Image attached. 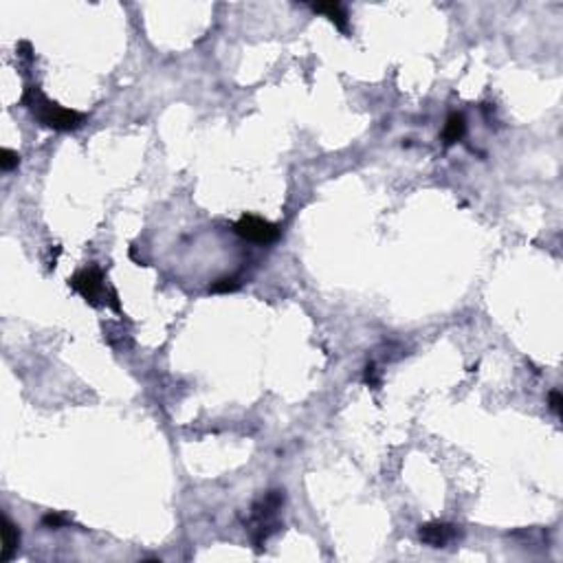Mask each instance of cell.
Here are the masks:
<instances>
[{
    "label": "cell",
    "mask_w": 563,
    "mask_h": 563,
    "mask_svg": "<svg viewBox=\"0 0 563 563\" xmlns=\"http://www.w3.org/2000/svg\"><path fill=\"white\" fill-rule=\"evenodd\" d=\"M233 231H236L242 240H249L253 244H271L280 238L278 225H273L257 216H242L240 221L233 225Z\"/></svg>",
    "instance_id": "7a4b0ae2"
},
{
    "label": "cell",
    "mask_w": 563,
    "mask_h": 563,
    "mask_svg": "<svg viewBox=\"0 0 563 563\" xmlns=\"http://www.w3.org/2000/svg\"><path fill=\"white\" fill-rule=\"evenodd\" d=\"M20 546V530L13 521L5 515L3 517V555H0V561H11L13 555L18 553Z\"/></svg>",
    "instance_id": "5b68a950"
},
{
    "label": "cell",
    "mask_w": 563,
    "mask_h": 563,
    "mask_svg": "<svg viewBox=\"0 0 563 563\" xmlns=\"http://www.w3.org/2000/svg\"><path fill=\"white\" fill-rule=\"evenodd\" d=\"M18 163H20L18 152H13L9 148L0 150V168H3V172H11L13 168H18Z\"/></svg>",
    "instance_id": "ba28073f"
},
{
    "label": "cell",
    "mask_w": 563,
    "mask_h": 563,
    "mask_svg": "<svg viewBox=\"0 0 563 563\" xmlns=\"http://www.w3.org/2000/svg\"><path fill=\"white\" fill-rule=\"evenodd\" d=\"M42 524H45V526H49V528H62V526H66V524H68V519H66V517H62V515H58V513H49V515H45Z\"/></svg>",
    "instance_id": "30bf717a"
},
{
    "label": "cell",
    "mask_w": 563,
    "mask_h": 563,
    "mask_svg": "<svg viewBox=\"0 0 563 563\" xmlns=\"http://www.w3.org/2000/svg\"><path fill=\"white\" fill-rule=\"evenodd\" d=\"M464 132H466V119H464V115L453 113V115L447 119L445 130H443V141H445V145L458 143V141L462 139V136H464Z\"/></svg>",
    "instance_id": "52a82bcc"
},
{
    "label": "cell",
    "mask_w": 563,
    "mask_h": 563,
    "mask_svg": "<svg viewBox=\"0 0 563 563\" xmlns=\"http://www.w3.org/2000/svg\"><path fill=\"white\" fill-rule=\"evenodd\" d=\"M315 13H324V16L335 22V26L339 31L348 33V11L341 3H322V5H312L310 7Z\"/></svg>",
    "instance_id": "8992f818"
},
{
    "label": "cell",
    "mask_w": 563,
    "mask_h": 563,
    "mask_svg": "<svg viewBox=\"0 0 563 563\" xmlns=\"http://www.w3.org/2000/svg\"><path fill=\"white\" fill-rule=\"evenodd\" d=\"M75 291L84 297L90 304H97V299L104 295V276L97 267H88L84 271L75 273V276L68 280Z\"/></svg>",
    "instance_id": "3957f363"
},
{
    "label": "cell",
    "mask_w": 563,
    "mask_h": 563,
    "mask_svg": "<svg viewBox=\"0 0 563 563\" xmlns=\"http://www.w3.org/2000/svg\"><path fill=\"white\" fill-rule=\"evenodd\" d=\"M548 398H550V409L559 416V414H561V403H563V401H561V394H559L557 390H553Z\"/></svg>",
    "instance_id": "7c38bea8"
},
{
    "label": "cell",
    "mask_w": 563,
    "mask_h": 563,
    "mask_svg": "<svg viewBox=\"0 0 563 563\" xmlns=\"http://www.w3.org/2000/svg\"><path fill=\"white\" fill-rule=\"evenodd\" d=\"M22 104L33 113V117L40 121V126L51 128V130H62V132L77 130L81 123L86 121L84 113L68 111V108L53 104L51 100H47L45 95L40 93L38 86H26V90L22 95Z\"/></svg>",
    "instance_id": "6da1fadb"
},
{
    "label": "cell",
    "mask_w": 563,
    "mask_h": 563,
    "mask_svg": "<svg viewBox=\"0 0 563 563\" xmlns=\"http://www.w3.org/2000/svg\"><path fill=\"white\" fill-rule=\"evenodd\" d=\"M363 381L367 383L370 388H379L381 386V381H379V376H376V367L370 363L367 367H365V376H363Z\"/></svg>",
    "instance_id": "8fae6325"
},
{
    "label": "cell",
    "mask_w": 563,
    "mask_h": 563,
    "mask_svg": "<svg viewBox=\"0 0 563 563\" xmlns=\"http://www.w3.org/2000/svg\"><path fill=\"white\" fill-rule=\"evenodd\" d=\"M420 541L429 548H447L451 541L458 539V526L447 524V521H429V524L420 526Z\"/></svg>",
    "instance_id": "277c9868"
},
{
    "label": "cell",
    "mask_w": 563,
    "mask_h": 563,
    "mask_svg": "<svg viewBox=\"0 0 563 563\" xmlns=\"http://www.w3.org/2000/svg\"><path fill=\"white\" fill-rule=\"evenodd\" d=\"M238 288H240L238 278H223V280L214 282L209 291L212 293H233V291H238Z\"/></svg>",
    "instance_id": "9c48e42d"
}]
</instances>
